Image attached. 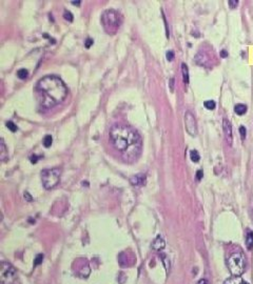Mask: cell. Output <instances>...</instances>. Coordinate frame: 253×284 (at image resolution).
Here are the masks:
<instances>
[{
    "label": "cell",
    "instance_id": "obj_22",
    "mask_svg": "<svg viewBox=\"0 0 253 284\" xmlns=\"http://www.w3.org/2000/svg\"><path fill=\"white\" fill-rule=\"evenodd\" d=\"M63 18H65V20H68L69 22L73 21V15H72V13L69 11H65V13H63Z\"/></svg>",
    "mask_w": 253,
    "mask_h": 284
},
{
    "label": "cell",
    "instance_id": "obj_5",
    "mask_svg": "<svg viewBox=\"0 0 253 284\" xmlns=\"http://www.w3.org/2000/svg\"><path fill=\"white\" fill-rule=\"evenodd\" d=\"M228 268L231 275L234 277H240L245 271V258L242 253H234L229 257Z\"/></svg>",
    "mask_w": 253,
    "mask_h": 284
},
{
    "label": "cell",
    "instance_id": "obj_6",
    "mask_svg": "<svg viewBox=\"0 0 253 284\" xmlns=\"http://www.w3.org/2000/svg\"><path fill=\"white\" fill-rule=\"evenodd\" d=\"M0 281L1 284L17 283V274L15 268L7 262H1L0 264Z\"/></svg>",
    "mask_w": 253,
    "mask_h": 284
},
{
    "label": "cell",
    "instance_id": "obj_33",
    "mask_svg": "<svg viewBox=\"0 0 253 284\" xmlns=\"http://www.w3.org/2000/svg\"><path fill=\"white\" fill-rule=\"evenodd\" d=\"M37 160H38V157H37L36 155L31 156V162H32V163H36V162H37Z\"/></svg>",
    "mask_w": 253,
    "mask_h": 284
},
{
    "label": "cell",
    "instance_id": "obj_24",
    "mask_svg": "<svg viewBox=\"0 0 253 284\" xmlns=\"http://www.w3.org/2000/svg\"><path fill=\"white\" fill-rule=\"evenodd\" d=\"M228 3H229V7H230L231 9H235L238 4V1L237 0H229Z\"/></svg>",
    "mask_w": 253,
    "mask_h": 284
},
{
    "label": "cell",
    "instance_id": "obj_17",
    "mask_svg": "<svg viewBox=\"0 0 253 284\" xmlns=\"http://www.w3.org/2000/svg\"><path fill=\"white\" fill-rule=\"evenodd\" d=\"M52 142H53V138H52L51 135H47L45 138H43V145H45V147H50L52 145Z\"/></svg>",
    "mask_w": 253,
    "mask_h": 284
},
{
    "label": "cell",
    "instance_id": "obj_18",
    "mask_svg": "<svg viewBox=\"0 0 253 284\" xmlns=\"http://www.w3.org/2000/svg\"><path fill=\"white\" fill-rule=\"evenodd\" d=\"M27 74H29V72H27V70H25V69H20L17 72L18 78H20V79H22V80L27 77Z\"/></svg>",
    "mask_w": 253,
    "mask_h": 284
},
{
    "label": "cell",
    "instance_id": "obj_3",
    "mask_svg": "<svg viewBox=\"0 0 253 284\" xmlns=\"http://www.w3.org/2000/svg\"><path fill=\"white\" fill-rule=\"evenodd\" d=\"M101 23L107 34L114 35L121 24V16L114 10H107L101 16Z\"/></svg>",
    "mask_w": 253,
    "mask_h": 284
},
{
    "label": "cell",
    "instance_id": "obj_2",
    "mask_svg": "<svg viewBox=\"0 0 253 284\" xmlns=\"http://www.w3.org/2000/svg\"><path fill=\"white\" fill-rule=\"evenodd\" d=\"M40 105L49 109L62 102L68 95V89L63 81L56 76H45L36 85Z\"/></svg>",
    "mask_w": 253,
    "mask_h": 284
},
{
    "label": "cell",
    "instance_id": "obj_29",
    "mask_svg": "<svg viewBox=\"0 0 253 284\" xmlns=\"http://www.w3.org/2000/svg\"><path fill=\"white\" fill-rule=\"evenodd\" d=\"M170 89L171 92L174 91V78H171L170 79Z\"/></svg>",
    "mask_w": 253,
    "mask_h": 284
},
{
    "label": "cell",
    "instance_id": "obj_35",
    "mask_svg": "<svg viewBox=\"0 0 253 284\" xmlns=\"http://www.w3.org/2000/svg\"><path fill=\"white\" fill-rule=\"evenodd\" d=\"M72 4H74V5H80V3H81V1H72Z\"/></svg>",
    "mask_w": 253,
    "mask_h": 284
},
{
    "label": "cell",
    "instance_id": "obj_21",
    "mask_svg": "<svg viewBox=\"0 0 253 284\" xmlns=\"http://www.w3.org/2000/svg\"><path fill=\"white\" fill-rule=\"evenodd\" d=\"M7 129H9L11 132H13V133H15V132L17 131V125H16L14 122H12V121H7Z\"/></svg>",
    "mask_w": 253,
    "mask_h": 284
},
{
    "label": "cell",
    "instance_id": "obj_9",
    "mask_svg": "<svg viewBox=\"0 0 253 284\" xmlns=\"http://www.w3.org/2000/svg\"><path fill=\"white\" fill-rule=\"evenodd\" d=\"M165 246H166V242H165L164 238L161 237L160 235H158L156 237V239L154 240V242H153L152 247L155 249V251H161V249H164Z\"/></svg>",
    "mask_w": 253,
    "mask_h": 284
},
{
    "label": "cell",
    "instance_id": "obj_16",
    "mask_svg": "<svg viewBox=\"0 0 253 284\" xmlns=\"http://www.w3.org/2000/svg\"><path fill=\"white\" fill-rule=\"evenodd\" d=\"M190 157H191V160H192L193 162H198L200 159V154H198V152H197L196 149H193V151L190 152Z\"/></svg>",
    "mask_w": 253,
    "mask_h": 284
},
{
    "label": "cell",
    "instance_id": "obj_31",
    "mask_svg": "<svg viewBox=\"0 0 253 284\" xmlns=\"http://www.w3.org/2000/svg\"><path fill=\"white\" fill-rule=\"evenodd\" d=\"M220 57H223V58L228 57V52L225 51V50H223V51H220Z\"/></svg>",
    "mask_w": 253,
    "mask_h": 284
},
{
    "label": "cell",
    "instance_id": "obj_4",
    "mask_svg": "<svg viewBox=\"0 0 253 284\" xmlns=\"http://www.w3.org/2000/svg\"><path fill=\"white\" fill-rule=\"evenodd\" d=\"M61 169L58 167L47 169L41 172V180L45 189H52L60 181Z\"/></svg>",
    "mask_w": 253,
    "mask_h": 284
},
{
    "label": "cell",
    "instance_id": "obj_7",
    "mask_svg": "<svg viewBox=\"0 0 253 284\" xmlns=\"http://www.w3.org/2000/svg\"><path fill=\"white\" fill-rule=\"evenodd\" d=\"M185 126L186 129L191 136H196L197 134V125H196V120H195L194 116L190 113L187 112L185 114Z\"/></svg>",
    "mask_w": 253,
    "mask_h": 284
},
{
    "label": "cell",
    "instance_id": "obj_23",
    "mask_svg": "<svg viewBox=\"0 0 253 284\" xmlns=\"http://www.w3.org/2000/svg\"><path fill=\"white\" fill-rule=\"evenodd\" d=\"M161 258H162V262L165 263V266H166V269H167V271H169V268H170V262L167 260V256L166 255H161Z\"/></svg>",
    "mask_w": 253,
    "mask_h": 284
},
{
    "label": "cell",
    "instance_id": "obj_27",
    "mask_svg": "<svg viewBox=\"0 0 253 284\" xmlns=\"http://www.w3.org/2000/svg\"><path fill=\"white\" fill-rule=\"evenodd\" d=\"M173 59H174V53L172 51L167 52V60L168 61H172Z\"/></svg>",
    "mask_w": 253,
    "mask_h": 284
},
{
    "label": "cell",
    "instance_id": "obj_14",
    "mask_svg": "<svg viewBox=\"0 0 253 284\" xmlns=\"http://www.w3.org/2000/svg\"><path fill=\"white\" fill-rule=\"evenodd\" d=\"M182 72H183V80L186 84L189 83V70L186 63H182Z\"/></svg>",
    "mask_w": 253,
    "mask_h": 284
},
{
    "label": "cell",
    "instance_id": "obj_11",
    "mask_svg": "<svg viewBox=\"0 0 253 284\" xmlns=\"http://www.w3.org/2000/svg\"><path fill=\"white\" fill-rule=\"evenodd\" d=\"M224 284H249L248 282L244 281L240 277H231L224 282Z\"/></svg>",
    "mask_w": 253,
    "mask_h": 284
},
{
    "label": "cell",
    "instance_id": "obj_8",
    "mask_svg": "<svg viewBox=\"0 0 253 284\" xmlns=\"http://www.w3.org/2000/svg\"><path fill=\"white\" fill-rule=\"evenodd\" d=\"M130 182L131 184L135 185V186H142L146 184V176L142 174H137L130 178Z\"/></svg>",
    "mask_w": 253,
    "mask_h": 284
},
{
    "label": "cell",
    "instance_id": "obj_32",
    "mask_svg": "<svg viewBox=\"0 0 253 284\" xmlns=\"http://www.w3.org/2000/svg\"><path fill=\"white\" fill-rule=\"evenodd\" d=\"M24 198H27V201H29V202H31L32 200H33V198L31 197V195H30V194L27 193V192H25V193H24Z\"/></svg>",
    "mask_w": 253,
    "mask_h": 284
},
{
    "label": "cell",
    "instance_id": "obj_10",
    "mask_svg": "<svg viewBox=\"0 0 253 284\" xmlns=\"http://www.w3.org/2000/svg\"><path fill=\"white\" fill-rule=\"evenodd\" d=\"M224 132L226 135V139L229 141V143H232V129H231V124L228 120H224Z\"/></svg>",
    "mask_w": 253,
    "mask_h": 284
},
{
    "label": "cell",
    "instance_id": "obj_34",
    "mask_svg": "<svg viewBox=\"0 0 253 284\" xmlns=\"http://www.w3.org/2000/svg\"><path fill=\"white\" fill-rule=\"evenodd\" d=\"M197 284H209V282H208V280H206V279H200V281L197 282Z\"/></svg>",
    "mask_w": 253,
    "mask_h": 284
},
{
    "label": "cell",
    "instance_id": "obj_13",
    "mask_svg": "<svg viewBox=\"0 0 253 284\" xmlns=\"http://www.w3.org/2000/svg\"><path fill=\"white\" fill-rule=\"evenodd\" d=\"M0 157H1V159H2V160H4L5 158L7 157V146H5L4 140H3V139L0 140Z\"/></svg>",
    "mask_w": 253,
    "mask_h": 284
},
{
    "label": "cell",
    "instance_id": "obj_26",
    "mask_svg": "<svg viewBox=\"0 0 253 284\" xmlns=\"http://www.w3.org/2000/svg\"><path fill=\"white\" fill-rule=\"evenodd\" d=\"M240 137H242V140H245V138H246V129H245V126L240 127Z\"/></svg>",
    "mask_w": 253,
    "mask_h": 284
},
{
    "label": "cell",
    "instance_id": "obj_12",
    "mask_svg": "<svg viewBox=\"0 0 253 284\" xmlns=\"http://www.w3.org/2000/svg\"><path fill=\"white\" fill-rule=\"evenodd\" d=\"M246 246L249 251L253 248V231L248 229L246 235Z\"/></svg>",
    "mask_w": 253,
    "mask_h": 284
},
{
    "label": "cell",
    "instance_id": "obj_15",
    "mask_svg": "<svg viewBox=\"0 0 253 284\" xmlns=\"http://www.w3.org/2000/svg\"><path fill=\"white\" fill-rule=\"evenodd\" d=\"M234 111H235V113L237 114V115L242 116L247 112V106L245 104H237V105H235Z\"/></svg>",
    "mask_w": 253,
    "mask_h": 284
},
{
    "label": "cell",
    "instance_id": "obj_28",
    "mask_svg": "<svg viewBox=\"0 0 253 284\" xmlns=\"http://www.w3.org/2000/svg\"><path fill=\"white\" fill-rule=\"evenodd\" d=\"M162 19L165 21V25H166V31H167V37L169 38V29H168V24H167V20H166V16H165L164 12H162Z\"/></svg>",
    "mask_w": 253,
    "mask_h": 284
},
{
    "label": "cell",
    "instance_id": "obj_1",
    "mask_svg": "<svg viewBox=\"0 0 253 284\" xmlns=\"http://www.w3.org/2000/svg\"><path fill=\"white\" fill-rule=\"evenodd\" d=\"M113 145L122 155L123 159L133 162L139 157L142 149V139L132 127L125 124H114L110 129Z\"/></svg>",
    "mask_w": 253,
    "mask_h": 284
},
{
    "label": "cell",
    "instance_id": "obj_20",
    "mask_svg": "<svg viewBox=\"0 0 253 284\" xmlns=\"http://www.w3.org/2000/svg\"><path fill=\"white\" fill-rule=\"evenodd\" d=\"M42 261H43V255H42V254H39V255L36 256L35 260H34V265H35V266H37V265L41 264V263H42Z\"/></svg>",
    "mask_w": 253,
    "mask_h": 284
},
{
    "label": "cell",
    "instance_id": "obj_25",
    "mask_svg": "<svg viewBox=\"0 0 253 284\" xmlns=\"http://www.w3.org/2000/svg\"><path fill=\"white\" fill-rule=\"evenodd\" d=\"M94 43V41H93V39H91V38H88L87 40H85V47H87V49H90L91 47V45Z\"/></svg>",
    "mask_w": 253,
    "mask_h": 284
},
{
    "label": "cell",
    "instance_id": "obj_19",
    "mask_svg": "<svg viewBox=\"0 0 253 284\" xmlns=\"http://www.w3.org/2000/svg\"><path fill=\"white\" fill-rule=\"evenodd\" d=\"M204 105L207 109H214L216 104H215V102L213 101V100H208V101H205Z\"/></svg>",
    "mask_w": 253,
    "mask_h": 284
},
{
    "label": "cell",
    "instance_id": "obj_30",
    "mask_svg": "<svg viewBox=\"0 0 253 284\" xmlns=\"http://www.w3.org/2000/svg\"><path fill=\"white\" fill-rule=\"evenodd\" d=\"M196 178H197V180L200 181V179L203 178V171H197V173H196Z\"/></svg>",
    "mask_w": 253,
    "mask_h": 284
}]
</instances>
